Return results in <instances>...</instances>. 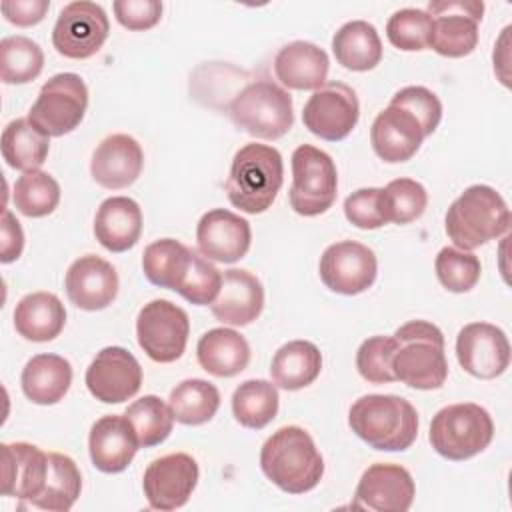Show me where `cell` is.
Returning <instances> with one entry per match:
<instances>
[{
  "mask_svg": "<svg viewBox=\"0 0 512 512\" xmlns=\"http://www.w3.org/2000/svg\"><path fill=\"white\" fill-rule=\"evenodd\" d=\"M260 468L282 492L304 494L322 480L324 458L304 428L282 426L262 444Z\"/></svg>",
  "mask_w": 512,
  "mask_h": 512,
  "instance_id": "6da1fadb",
  "label": "cell"
},
{
  "mask_svg": "<svg viewBox=\"0 0 512 512\" xmlns=\"http://www.w3.org/2000/svg\"><path fill=\"white\" fill-rule=\"evenodd\" d=\"M348 426L374 450L402 452L418 436V412L402 396L366 394L350 406Z\"/></svg>",
  "mask_w": 512,
  "mask_h": 512,
  "instance_id": "7a4b0ae2",
  "label": "cell"
},
{
  "mask_svg": "<svg viewBox=\"0 0 512 512\" xmlns=\"http://www.w3.org/2000/svg\"><path fill=\"white\" fill-rule=\"evenodd\" d=\"M282 182V154L274 146L250 142L234 154L224 188L234 208L246 214H262L276 200Z\"/></svg>",
  "mask_w": 512,
  "mask_h": 512,
  "instance_id": "3957f363",
  "label": "cell"
},
{
  "mask_svg": "<svg viewBox=\"0 0 512 512\" xmlns=\"http://www.w3.org/2000/svg\"><path fill=\"white\" fill-rule=\"evenodd\" d=\"M392 372L396 380L416 390L442 388L448 378L442 330L426 320H410L394 334Z\"/></svg>",
  "mask_w": 512,
  "mask_h": 512,
  "instance_id": "277c9868",
  "label": "cell"
},
{
  "mask_svg": "<svg viewBox=\"0 0 512 512\" xmlns=\"http://www.w3.org/2000/svg\"><path fill=\"white\" fill-rule=\"evenodd\" d=\"M444 228L454 248L470 252L508 232L510 210L492 186L474 184L450 204Z\"/></svg>",
  "mask_w": 512,
  "mask_h": 512,
  "instance_id": "5b68a950",
  "label": "cell"
},
{
  "mask_svg": "<svg viewBox=\"0 0 512 512\" xmlns=\"http://www.w3.org/2000/svg\"><path fill=\"white\" fill-rule=\"evenodd\" d=\"M224 108L240 130L260 140H278L294 124L290 92L268 78L246 82Z\"/></svg>",
  "mask_w": 512,
  "mask_h": 512,
  "instance_id": "8992f818",
  "label": "cell"
},
{
  "mask_svg": "<svg viewBox=\"0 0 512 512\" xmlns=\"http://www.w3.org/2000/svg\"><path fill=\"white\" fill-rule=\"evenodd\" d=\"M494 438V422L486 408L474 402H460L440 408L430 424L428 440L436 454L462 462L482 450Z\"/></svg>",
  "mask_w": 512,
  "mask_h": 512,
  "instance_id": "52a82bcc",
  "label": "cell"
},
{
  "mask_svg": "<svg viewBox=\"0 0 512 512\" xmlns=\"http://www.w3.org/2000/svg\"><path fill=\"white\" fill-rule=\"evenodd\" d=\"M338 194L336 164L324 150L302 144L292 152L290 206L300 216H320L332 208Z\"/></svg>",
  "mask_w": 512,
  "mask_h": 512,
  "instance_id": "ba28073f",
  "label": "cell"
},
{
  "mask_svg": "<svg viewBox=\"0 0 512 512\" xmlns=\"http://www.w3.org/2000/svg\"><path fill=\"white\" fill-rule=\"evenodd\" d=\"M88 108V88L74 72H62L42 84L28 120L46 136H64L80 126Z\"/></svg>",
  "mask_w": 512,
  "mask_h": 512,
  "instance_id": "9c48e42d",
  "label": "cell"
},
{
  "mask_svg": "<svg viewBox=\"0 0 512 512\" xmlns=\"http://www.w3.org/2000/svg\"><path fill=\"white\" fill-rule=\"evenodd\" d=\"M190 320L184 308L170 300H152L136 318V338L146 356L158 364L176 362L188 344Z\"/></svg>",
  "mask_w": 512,
  "mask_h": 512,
  "instance_id": "30bf717a",
  "label": "cell"
},
{
  "mask_svg": "<svg viewBox=\"0 0 512 512\" xmlns=\"http://www.w3.org/2000/svg\"><path fill=\"white\" fill-rule=\"evenodd\" d=\"M110 22L104 8L96 2L78 0L66 4L52 30V46L64 58L86 60L106 42Z\"/></svg>",
  "mask_w": 512,
  "mask_h": 512,
  "instance_id": "8fae6325",
  "label": "cell"
},
{
  "mask_svg": "<svg viewBox=\"0 0 512 512\" xmlns=\"http://www.w3.org/2000/svg\"><path fill=\"white\" fill-rule=\"evenodd\" d=\"M432 16L430 48L446 58H462L474 52L478 44V24L484 4L478 0H442L428 2Z\"/></svg>",
  "mask_w": 512,
  "mask_h": 512,
  "instance_id": "7c38bea8",
  "label": "cell"
},
{
  "mask_svg": "<svg viewBox=\"0 0 512 512\" xmlns=\"http://www.w3.org/2000/svg\"><path fill=\"white\" fill-rule=\"evenodd\" d=\"M360 118L356 92L338 80H330L312 92L302 110L304 126L326 142L344 140Z\"/></svg>",
  "mask_w": 512,
  "mask_h": 512,
  "instance_id": "4fadbf2b",
  "label": "cell"
},
{
  "mask_svg": "<svg viewBox=\"0 0 512 512\" xmlns=\"http://www.w3.org/2000/svg\"><path fill=\"white\" fill-rule=\"evenodd\" d=\"M198 476V462L190 454L172 452L152 460L142 478L148 506L164 512L182 508L190 500Z\"/></svg>",
  "mask_w": 512,
  "mask_h": 512,
  "instance_id": "5bb4252c",
  "label": "cell"
},
{
  "mask_svg": "<svg viewBox=\"0 0 512 512\" xmlns=\"http://www.w3.org/2000/svg\"><path fill=\"white\" fill-rule=\"evenodd\" d=\"M318 272L328 290L356 296L374 284L378 260L368 246L354 240H342L330 244L322 252Z\"/></svg>",
  "mask_w": 512,
  "mask_h": 512,
  "instance_id": "9a60e30c",
  "label": "cell"
},
{
  "mask_svg": "<svg viewBox=\"0 0 512 512\" xmlns=\"http://www.w3.org/2000/svg\"><path fill=\"white\" fill-rule=\"evenodd\" d=\"M84 382L96 400L104 404H120L138 394L142 386V368L126 348L106 346L86 368Z\"/></svg>",
  "mask_w": 512,
  "mask_h": 512,
  "instance_id": "2e32d148",
  "label": "cell"
},
{
  "mask_svg": "<svg viewBox=\"0 0 512 512\" xmlns=\"http://www.w3.org/2000/svg\"><path fill=\"white\" fill-rule=\"evenodd\" d=\"M456 358L474 378H498L510 364L508 336L490 322H470L458 332Z\"/></svg>",
  "mask_w": 512,
  "mask_h": 512,
  "instance_id": "e0dca14e",
  "label": "cell"
},
{
  "mask_svg": "<svg viewBox=\"0 0 512 512\" xmlns=\"http://www.w3.org/2000/svg\"><path fill=\"white\" fill-rule=\"evenodd\" d=\"M416 496L412 474L390 462H376L364 470L354 490L352 508L374 512H406Z\"/></svg>",
  "mask_w": 512,
  "mask_h": 512,
  "instance_id": "ac0fdd59",
  "label": "cell"
},
{
  "mask_svg": "<svg viewBox=\"0 0 512 512\" xmlns=\"http://www.w3.org/2000/svg\"><path fill=\"white\" fill-rule=\"evenodd\" d=\"M252 242L250 222L232 210L214 208L196 226L198 252L212 262L232 264L246 256Z\"/></svg>",
  "mask_w": 512,
  "mask_h": 512,
  "instance_id": "d6986e66",
  "label": "cell"
},
{
  "mask_svg": "<svg viewBox=\"0 0 512 512\" xmlns=\"http://www.w3.org/2000/svg\"><path fill=\"white\" fill-rule=\"evenodd\" d=\"M64 288L68 300L76 308L88 312L104 310L118 294V274L108 260L96 254H86L70 264Z\"/></svg>",
  "mask_w": 512,
  "mask_h": 512,
  "instance_id": "ffe728a7",
  "label": "cell"
},
{
  "mask_svg": "<svg viewBox=\"0 0 512 512\" xmlns=\"http://www.w3.org/2000/svg\"><path fill=\"white\" fill-rule=\"evenodd\" d=\"M420 122L404 108L388 104L372 122L370 142L376 156L388 164L410 160L422 146Z\"/></svg>",
  "mask_w": 512,
  "mask_h": 512,
  "instance_id": "44dd1931",
  "label": "cell"
},
{
  "mask_svg": "<svg viewBox=\"0 0 512 512\" xmlns=\"http://www.w3.org/2000/svg\"><path fill=\"white\" fill-rule=\"evenodd\" d=\"M144 166L140 144L128 134L106 136L94 150L90 174L106 190H120L134 184Z\"/></svg>",
  "mask_w": 512,
  "mask_h": 512,
  "instance_id": "7402d4cb",
  "label": "cell"
},
{
  "mask_svg": "<svg viewBox=\"0 0 512 512\" xmlns=\"http://www.w3.org/2000/svg\"><path fill=\"white\" fill-rule=\"evenodd\" d=\"M140 444L126 416L108 414L98 418L88 436V452L96 470L118 474L130 466Z\"/></svg>",
  "mask_w": 512,
  "mask_h": 512,
  "instance_id": "603a6c76",
  "label": "cell"
},
{
  "mask_svg": "<svg viewBox=\"0 0 512 512\" xmlns=\"http://www.w3.org/2000/svg\"><path fill=\"white\" fill-rule=\"evenodd\" d=\"M264 308L262 282L248 270L230 268L222 274V286L210 304L214 318L228 326L252 324Z\"/></svg>",
  "mask_w": 512,
  "mask_h": 512,
  "instance_id": "cb8c5ba5",
  "label": "cell"
},
{
  "mask_svg": "<svg viewBox=\"0 0 512 512\" xmlns=\"http://www.w3.org/2000/svg\"><path fill=\"white\" fill-rule=\"evenodd\" d=\"M2 494L32 502L44 488L48 452L30 442L2 444Z\"/></svg>",
  "mask_w": 512,
  "mask_h": 512,
  "instance_id": "d4e9b609",
  "label": "cell"
},
{
  "mask_svg": "<svg viewBox=\"0 0 512 512\" xmlns=\"http://www.w3.org/2000/svg\"><path fill=\"white\" fill-rule=\"evenodd\" d=\"M328 54L306 40H294L274 56V74L282 88L318 90L328 80Z\"/></svg>",
  "mask_w": 512,
  "mask_h": 512,
  "instance_id": "484cf974",
  "label": "cell"
},
{
  "mask_svg": "<svg viewBox=\"0 0 512 512\" xmlns=\"http://www.w3.org/2000/svg\"><path fill=\"white\" fill-rule=\"evenodd\" d=\"M142 210L128 196L106 198L94 216V236L110 252H126L140 240Z\"/></svg>",
  "mask_w": 512,
  "mask_h": 512,
  "instance_id": "4316f807",
  "label": "cell"
},
{
  "mask_svg": "<svg viewBox=\"0 0 512 512\" xmlns=\"http://www.w3.org/2000/svg\"><path fill=\"white\" fill-rule=\"evenodd\" d=\"M196 358L202 370L216 378H232L250 362L246 338L232 328H212L196 344Z\"/></svg>",
  "mask_w": 512,
  "mask_h": 512,
  "instance_id": "83f0119b",
  "label": "cell"
},
{
  "mask_svg": "<svg viewBox=\"0 0 512 512\" xmlns=\"http://www.w3.org/2000/svg\"><path fill=\"white\" fill-rule=\"evenodd\" d=\"M66 324V308L52 292H32L14 308V328L30 342L54 340Z\"/></svg>",
  "mask_w": 512,
  "mask_h": 512,
  "instance_id": "f1b7e54d",
  "label": "cell"
},
{
  "mask_svg": "<svg viewBox=\"0 0 512 512\" xmlns=\"http://www.w3.org/2000/svg\"><path fill=\"white\" fill-rule=\"evenodd\" d=\"M24 396L40 406L60 402L72 384V366L58 354L32 356L20 376Z\"/></svg>",
  "mask_w": 512,
  "mask_h": 512,
  "instance_id": "f546056e",
  "label": "cell"
},
{
  "mask_svg": "<svg viewBox=\"0 0 512 512\" xmlns=\"http://www.w3.org/2000/svg\"><path fill=\"white\" fill-rule=\"evenodd\" d=\"M194 248L184 246L174 238H160L144 248L142 270L150 284L180 292L192 262Z\"/></svg>",
  "mask_w": 512,
  "mask_h": 512,
  "instance_id": "4dcf8cb0",
  "label": "cell"
},
{
  "mask_svg": "<svg viewBox=\"0 0 512 512\" xmlns=\"http://www.w3.org/2000/svg\"><path fill=\"white\" fill-rule=\"evenodd\" d=\"M322 370V354L308 340H290L282 344L270 364L272 382L282 390H302L310 386Z\"/></svg>",
  "mask_w": 512,
  "mask_h": 512,
  "instance_id": "1f68e13d",
  "label": "cell"
},
{
  "mask_svg": "<svg viewBox=\"0 0 512 512\" xmlns=\"http://www.w3.org/2000/svg\"><path fill=\"white\" fill-rule=\"evenodd\" d=\"M336 62L354 72H368L382 60V40L378 30L366 20H350L332 36Z\"/></svg>",
  "mask_w": 512,
  "mask_h": 512,
  "instance_id": "d6a6232c",
  "label": "cell"
},
{
  "mask_svg": "<svg viewBox=\"0 0 512 512\" xmlns=\"http://www.w3.org/2000/svg\"><path fill=\"white\" fill-rule=\"evenodd\" d=\"M50 150V136L38 130L28 118H16L2 130V156L14 170H38Z\"/></svg>",
  "mask_w": 512,
  "mask_h": 512,
  "instance_id": "836d02e7",
  "label": "cell"
},
{
  "mask_svg": "<svg viewBox=\"0 0 512 512\" xmlns=\"http://www.w3.org/2000/svg\"><path fill=\"white\" fill-rule=\"evenodd\" d=\"M82 490V476L76 462L60 452H48V474L42 492L30 502L50 512H66L74 506Z\"/></svg>",
  "mask_w": 512,
  "mask_h": 512,
  "instance_id": "e575fe53",
  "label": "cell"
},
{
  "mask_svg": "<svg viewBox=\"0 0 512 512\" xmlns=\"http://www.w3.org/2000/svg\"><path fill=\"white\" fill-rule=\"evenodd\" d=\"M168 406L176 422L200 426L216 416L220 408V392L208 380L188 378L170 392Z\"/></svg>",
  "mask_w": 512,
  "mask_h": 512,
  "instance_id": "d590c367",
  "label": "cell"
},
{
  "mask_svg": "<svg viewBox=\"0 0 512 512\" xmlns=\"http://www.w3.org/2000/svg\"><path fill=\"white\" fill-rule=\"evenodd\" d=\"M278 406V388L268 380H246L232 394V414L240 426L250 430L268 426L276 418Z\"/></svg>",
  "mask_w": 512,
  "mask_h": 512,
  "instance_id": "8d00e7d4",
  "label": "cell"
},
{
  "mask_svg": "<svg viewBox=\"0 0 512 512\" xmlns=\"http://www.w3.org/2000/svg\"><path fill=\"white\" fill-rule=\"evenodd\" d=\"M124 416L134 428V434L142 448H152L162 444L170 436L174 426V416L170 412V406L154 394L134 400L126 408Z\"/></svg>",
  "mask_w": 512,
  "mask_h": 512,
  "instance_id": "74e56055",
  "label": "cell"
},
{
  "mask_svg": "<svg viewBox=\"0 0 512 512\" xmlns=\"http://www.w3.org/2000/svg\"><path fill=\"white\" fill-rule=\"evenodd\" d=\"M44 52L32 38L6 36L0 42V78L6 84H26L40 76Z\"/></svg>",
  "mask_w": 512,
  "mask_h": 512,
  "instance_id": "f35d334b",
  "label": "cell"
},
{
  "mask_svg": "<svg viewBox=\"0 0 512 512\" xmlns=\"http://www.w3.org/2000/svg\"><path fill=\"white\" fill-rule=\"evenodd\" d=\"M12 202L14 208L28 218L48 216L60 202V184L48 172H24L14 184Z\"/></svg>",
  "mask_w": 512,
  "mask_h": 512,
  "instance_id": "ab89813d",
  "label": "cell"
},
{
  "mask_svg": "<svg viewBox=\"0 0 512 512\" xmlns=\"http://www.w3.org/2000/svg\"><path fill=\"white\" fill-rule=\"evenodd\" d=\"M432 16L420 8L396 10L386 22L388 42L404 52H418L430 48Z\"/></svg>",
  "mask_w": 512,
  "mask_h": 512,
  "instance_id": "60d3db41",
  "label": "cell"
},
{
  "mask_svg": "<svg viewBox=\"0 0 512 512\" xmlns=\"http://www.w3.org/2000/svg\"><path fill=\"white\" fill-rule=\"evenodd\" d=\"M434 268L440 284L448 292H456V294L472 290L478 284L482 274V266L476 254L458 250L452 246H444L438 252Z\"/></svg>",
  "mask_w": 512,
  "mask_h": 512,
  "instance_id": "b9f144b4",
  "label": "cell"
},
{
  "mask_svg": "<svg viewBox=\"0 0 512 512\" xmlns=\"http://www.w3.org/2000/svg\"><path fill=\"white\" fill-rule=\"evenodd\" d=\"M388 220L394 224H410L418 220L428 204L426 188L412 178H396L384 188Z\"/></svg>",
  "mask_w": 512,
  "mask_h": 512,
  "instance_id": "7bdbcfd3",
  "label": "cell"
},
{
  "mask_svg": "<svg viewBox=\"0 0 512 512\" xmlns=\"http://www.w3.org/2000/svg\"><path fill=\"white\" fill-rule=\"evenodd\" d=\"M392 336H370L366 338L356 352L358 374L370 384H388L396 376L392 372V354H394Z\"/></svg>",
  "mask_w": 512,
  "mask_h": 512,
  "instance_id": "ee69618b",
  "label": "cell"
},
{
  "mask_svg": "<svg viewBox=\"0 0 512 512\" xmlns=\"http://www.w3.org/2000/svg\"><path fill=\"white\" fill-rule=\"evenodd\" d=\"M220 286H222V272L212 264V260H208L196 250L192 268L178 294L190 304L208 306L216 300Z\"/></svg>",
  "mask_w": 512,
  "mask_h": 512,
  "instance_id": "f6af8a7d",
  "label": "cell"
},
{
  "mask_svg": "<svg viewBox=\"0 0 512 512\" xmlns=\"http://www.w3.org/2000/svg\"><path fill=\"white\" fill-rule=\"evenodd\" d=\"M344 214L350 224L362 230H376L390 222L382 188H360L352 192L344 200Z\"/></svg>",
  "mask_w": 512,
  "mask_h": 512,
  "instance_id": "bcb514c9",
  "label": "cell"
},
{
  "mask_svg": "<svg viewBox=\"0 0 512 512\" xmlns=\"http://www.w3.org/2000/svg\"><path fill=\"white\" fill-rule=\"evenodd\" d=\"M390 104L408 110L420 122L424 136H430L442 120V102H440V98L424 86L400 88L392 96Z\"/></svg>",
  "mask_w": 512,
  "mask_h": 512,
  "instance_id": "7dc6e473",
  "label": "cell"
},
{
  "mask_svg": "<svg viewBox=\"0 0 512 512\" xmlns=\"http://www.w3.org/2000/svg\"><path fill=\"white\" fill-rule=\"evenodd\" d=\"M112 10L118 24L134 32L150 30L162 18V2L158 0H116Z\"/></svg>",
  "mask_w": 512,
  "mask_h": 512,
  "instance_id": "c3c4849f",
  "label": "cell"
},
{
  "mask_svg": "<svg viewBox=\"0 0 512 512\" xmlns=\"http://www.w3.org/2000/svg\"><path fill=\"white\" fill-rule=\"evenodd\" d=\"M4 18L16 26H36L44 20L50 2L48 0H4L0 4Z\"/></svg>",
  "mask_w": 512,
  "mask_h": 512,
  "instance_id": "681fc988",
  "label": "cell"
},
{
  "mask_svg": "<svg viewBox=\"0 0 512 512\" xmlns=\"http://www.w3.org/2000/svg\"><path fill=\"white\" fill-rule=\"evenodd\" d=\"M24 248V232L16 216L4 208L2 214V242H0V262L10 264L20 258Z\"/></svg>",
  "mask_w": 512,
  "mask_h": 512,
  "instance_id": "f907efd6",
  "label": "cell"
}]
</instances>
